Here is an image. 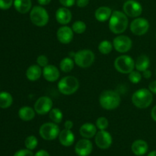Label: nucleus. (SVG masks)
Returning a JSON list of instances; mask_svg holds the SVG:
<instances>
[{
    "instance_id": "1",
    "label": "nucleus",
    "mask_w": 156,
    "mask_h": 156,
    "mask_svg": "<svg viewBox=\"0 0 156 156\" xmlns=\"http://www.w3.org/2000/svg\"><path fill=\"white\" fill-rule=\"evenodd\" d=\"M128 21L127 15L120 11H114L112 12L109 19V28L111 32L116 34H120L127 29Z\"/></svg>"
},
{
    "instance_id": "2",
    "label": "nucleus",
    "mask_w": 156,
    "mask_h": 156,
    "mask_svg": "<svg viewBox=\"0 0 156 156\" xmlns=\"http://www.w3.org/2000/svg\"><path fill=\"white\" fill-rule=\"evenodd\" d=\"M121 98L117 91L106 90L101 94L99 103L102 108L107 111H112L118 108L120 105Z\"/></svg>"
},
{
    "instance_id": "3",
    "label": "nucleus",
    "mask_w": 156,
    "mask_h": 156,
    "mask_svg": "<svg viewBox=\"0 0 156 156\" xmlns=\"http://www.w3.org/2000/svg\"><path fill=\"white\" fill-rule=\"evenodd\" d=\"M132 102L135 107L140 109H146L152 105L153 94L147 88H140L133 94Z\"/></svg>"
},
{
    "instance_id": "4",
    "label": "nucleus",
    "mask_w": 156,
    "mask_h": 156,
    "mask_svg": "<svg viewBox=\"0 0 156 156\" xmlns=\"http://www.w3.org/2000/svg\"><path fill=\"white\" fill-rule=\"evenodd\" d=\"M57 87L61 94L64 95H71L78 91L79 82L75 76H67L59 81Z\"/></svg>"
},
{
    "instance_id": "5",
    "label": "nucleus",
    "mask_w": 156,
    "mask_h": 156,
    "mask_svg": "<svg viewBox=\"0 0 156 156\" xmlns=\"http://www.w3.org/2000/svg\"><path fill=\"white\" fill-rule=\"evenodd\" d=\"M30 19L34 25L44 27L49 21V14L43 6H34L30 12Z\"/></svg>"
},
{
    "instance_id": "6",
    "label": "nucleus",
    "mask_w": 156,
    "mask_h": 156,
    "mask_svg": "<svg viewBox=\"0 0 156 156\" xmlns=\"http://www.w3.org/2000/svg\"><path fill=\"white\" fill-rule=\"evenodd\" d=\"M94 53L90 50H81L75 53V63L81 68H88L94 62Z\"/></svg>"
},
{
    "instance_id": "7",
    "label": "nucleus",
    "mask_w": 156,
    "mask_h": 156,
    "mask_svg": "<svg viewBox=\"0 0 156 156\" xmlns=\"http://www.w3.org/2000/svg\"><path fill=\"white\" fill-rule=\"evenodd\" d=\"M114 68L122 74H129L135 68V61L128 55H121L114 61Z\"/></svg>"
},
{
    "instance_id": "8",
    "label": "nucleus",
    "mask_w": 156,
    "mask_h": 156,
    "mask_svg": "<svg viewBox=\"0 0 156 156\" xmlns=\"http://www.w3.org/2000/svg\"><path fill=\"white\" fill-rule=\"evenodd\" d=\"M60 133L59 126L56 123L51 122V123H45L41 126L39 129V134L42 139L44 140H51L57 138Z\"/></svg>"
},
{
    "instance_id": "9",
    "label": "nucleus",
    "mask_w": 156,
    "mask_h": 156,
    "mask_svg": "<svg viewBox=\"0 0 156 156\" xmlns=\"http://www.w3.org/2000/svg\"><path fill=\"white\" fill-rule=\"evenodd\" d=\"M53 101L50 97L42 96L39 98L34 105V109L39 115H45L50 113L53 108Z\"/></svg>"
},
{
    "instance_id": "10",
    "label": "nucleus",
    "mask_w": 156,
    "mask_h": 156,
    "mask_svg": "<svg viewBox=\"0 0 156 156\" xmlns=\"http://www.w3.org/2000/svg\"><path fill=\"white\" fill-rule=\"evenodd\" d=\"M123 12L130 18H138L143 12V6L136 0H127L123 6Z\"/></svg>"
},
{
    "instance_id": "11",
    "label": "nucleus",
    "mask_w": 156,
    "mask_h": 156,
    "mask_svg": "<svg viewBox=\"0 0 156 156\" xmlns=\"http://www.w3.org/2000/svg\"><path fill=\"white\" fill-rule=\"evenodd\" d=\"M114 48L117 52L120 53H127L132 48L133 42L132 40L125 35H119L117 36L113 41Z\"/></svg>"
},
{
    "instance_id": "12",
    "label": "nucleus",
    "mask_w": 156,
    "mask_h": 156,
    "mask_svg": "<svg viewBox=\"0 0 156 156\" xmlns=\"http://www.w3.org/2000/svg\"><path fill=\"white\" fill-rule=\"evenodd\" d=\"M149 29L148 20L143 18H136L130 24V30L133 34L143 36L146 34Z\"/></svg>"
},
{
    "instance_id": "13",
    "label": "nucleus",
    "mask_w": 156,
    "mask_h": 156,
    "mask_svg": "<svg viewBox=\"0 0 156 156\" xmlns=\"http://www.w3.org/2000/svg\"><path fill=\"white\" fill-rule=\"evenodd\" d=\"M94 141L99 149H108L112 145L113 140L109 132L106 130H100L96 133L94 136Z\"/></svg>"
},
{
    "instance_id": "14",
    "label": "nucleus",
    "mask_w": 156,
    "mask_h": 156,
    "mask_svg": "<svg viewBox=\"0 0 156 156\" xmlns=\"http://www.w3.org/2000/svg\"><path fill=\"white\" fill-rule=\"evenodd\" d=\"M93 149L92 143L88 139L80 140L75 146V152L79 156H88Z\"/></svg>"
},
{
    "instance_id": "15",
    "label": "nucleus",
    "mask_w": 156,
    "mask_h": 156,
    "mask_svg": "<svg viewBox=\"0 0 156 156\" xmlns=\"http://www.w3.org/2000/svg\"><path fill=\"white\" fill-rule=\"evenodd\" d=\"M57 39L61 44H68L72 42L74 37V32L71 27L66 25H63L59 27L56 32Z\"/></svg>"
},
{
    "instance_id": "16",
    "label": "nucleus",
    "mask_w": 156,
    "mask_h": 156,
    "mask_svg": "<svg viewBox=\"0 0 156 156\" xmlns=\"http://www.w3.org/2000/svg\"><path fill=\"white\" fill-rule=\"evenodd\" d=\"M72 18H73V15L71 11L68 8L62 6L56 10V19L59 24L62 25H66L71 22Z\"/></svg>"
},
{
    "instance_id": "17",
    "label": "nucleus",
    "mask_w": 156,
    "mask_h": 156,
    "mask_svg": "<svg viewBox=\"0 0 156 156\" xmlns=\"http://www.w3.org/2000/svg\"><path fill=\"white\" fill-rule=\"evenodd\" d=\"M60 73L59 69L53 65H47V66L44 67L43 69V76L44 79L50 82H56L59 79Z\"/></svg>"
},
{
    "instance_id": "18",
    "label": "nucleus",
    "mask_w": 156,
    "mask_h": 156,
    "mask_svg": "<svg viewBox=\"0 0 156 156\" xmlns=\"http://www.w3.org/2000/svg\"><path fill=\"white\" fill-rule=\"evenodd\" d=\"M58 137L60 144L66 147H69L75 142V135L71 129H62V131H60Z\"/></svg>"
},
{
    "instance_id": "19",
    "label": "nucleus",
    "mask_w": 156,
    "mask_h": 156,
    "mask_svg": "<svg viewBox=\"0 0 156 156\" xmlns=\"http://www.w3.org/2000/svg\"><path fill=\"white\" fill-rule=\"evenodd\" d=\"M149 149L148 143L145 140H137L133 143L131 146V150L137 156L144 155Z\"/></svg>"
},
{
    "instance_id": "20",
    "label": "nucleus",
    "mask_w": 156,
    "mask_h": 156,
    "mask_svg": "<svg viewBox=\"0 0 156 156\" xmlns=\"http://www.w3.org/2000/svg\"><path fill=\"white\" fill-rule=\"evenodd\" d=\"M79 133L83 138L91 139L95 136L97 133V126L93 123H85L82 125L79 129Z\"/></svg>"
},
{
    "instance_id": "21",
    "label": "nucleus",
    "mask_w": 156,
    "mask_h": 156,
    "mask_svg": "<svg viewBox=\"0 0 156 156\" xmlns=\"http://www.w3.org/2000/svg\"><path fill=\"white\" fill-rule=\"evenodd\" d=\"M112 10L111 8L108 6H101L98 9H96L94 12V17L96 20L100 22H105L110 19L111 15H112Z\"/></svg>"
},
{
    "instance_id": "22",
    "label": "nucleus",
    "mask_w": 156,
    "mask_h": 156,
    "mask_svg": "<svg viewBox=\"0 0 156 156\" xmlns=\"http://www.w3.org/2000/svg\"><path fill=\"white\" fill-rule=\"evenodd\" d=\"M43 75V70L38 65H31L26 71V77L29 81L35 82L38 80Z\"/></svg>"
},
{
    "instance_id": "23",
    "label": "nucleus",
    "mask_w": 156,
    "mask_h": 156,
    "mask_svg": "<svg viewBox=\"0 0 156 156\" xmlns=\"http://www.w3.org/2000/svg\"><path fill=\"white\" fill-rule=\"evenodd\" d=\"M36 111L34 109L28 106H24L18 111V117L23 121H30L35 117Z\"/></svg>"
},
{
    "instance_id": "24",
    "label": "nucleus",
    "mask_w": 156,
    "mask_h": 156,
    "mask_svg": "<svg viewBox=\"0 0 156 156\" xmlns=\"http://www.w3.org/2000/svg\"><path fill=\"white\" fill-rule=\"evenodd\" d=\"M14 6L18 12L21 14H26L31 10V0H15Z\"/></svg>"
},
{
    "instance_id": "25",
    "label": "nucleus",
    "mask_w": 156,
    "mask_h": 156,
    "mask_svg": "<svg viewBox=\"0 0 156 156\" xmlns=\"http://www.w3.org/2000/svg\"><path fill=\"white\" fill-rule=\"evenodd\" d=\"M150 66V59L146 55H141L135 62V68L139 72H144L149 69Z\"/></svg>"
},
{
    "instance_id": "26",
    "label": "nucleus",
    "mask_w": 156,
    "mask_h": 156,
    "mask_svg": "<svg viewBox=\"0 0 156 156\" xmlns=\"http://www.w3.org/2000/svg\"><path fill=\"white\" fill-rule=\"evenodd\" d=\"M13 102V98L10 93L2 91L0 93V108L2 109L9 108Z\"/></svg>"
},
{
    "instance_id": "27",
    "label": "nucleus",
    "mask_w": 156,
    "mask_h": 156,
    "mask_svg": "<svg viewBox=\"0 0 156 156\" xmlns=\"http://www.w3.org/2000/svg\"><path fill=\"white\" fill-rule=\"evenodd\" d=\"M75 61L71 57H65L59 62V68L63 73H70L74 68Z\"/></svg>"
},
{
    "instance_id": "28",
    "label": "nucleus",
    "mask_w": 156,
    "mask_h": 156,
    "mask_svg": "<svg viewBox=\"0 0 156 156\" xmlns=\"http://www.w3.org/2000/svg\"><path fill=\"white\" fill-rule=\"evenodd\" d=\"M49 114H50L49 116H50V118L52 120V122L56 123V124L60 123L62 122V118H63V114L59 108H52Z\"/></svg>"
},
{
    "instance_id": "29",
    "label": "nucleus",
    "mask_w": 156,
    "mask_h": 156,
    "mask_svg": "<svg viewBox=\"0 0 156 156\" xmlns=\"http://www.w3.org/2000/svg\"><path fill=\"white\" fill-rule=\"evenodd\" d=\"M114 47L113 44H111L109 41H102L98 45V50L101 54L108 55L112 51V49Z\"/></svg>"
},
{
    "instance_id": "30",
    "label": "nucleus",
    "mask_w": 156,
    "mask_h": 156,
    "mask_svg": "<svg viewBox=\"0 0 156 156\" xmlns=\"http://www.w3.org/2000/svg\"><path fill=\"white\" fill-rule=\"evenodd\" d=\"M86 24L82 21H75L72 26V29H73V32L76 34H83L84 32L86 30Z\"/></svg>"
},
{
    "instance_id": "31",
    "label": "nucleus",
    "mask_w": 156,
    "mask_h": 156,
    "mask_svg": "<svg viewBox=\"0 0 156 156\" xmlns=\"http://www.w3.org/2000/svg\"><path fill=\"white\" fill-rule=\"evenodd\" d=\"M38 144V140L37 139L36 136H29L26 138L25 141H24V145H25V147L27 149H30V150H34V149H36V147L37 146Z\"/></svg>"
},
{
    "instance_id": "32",
    "label": "nucleus",
    "mask_w": 156,
    "mask_h": 156,
    "mask_svg": "<svg viewBox=\"0 0 156 156\" xmlns=\"http://www.w3.org/2000/svg\"><path fill=\"white\" fill-rule=\"evenodd\" d=\"M96 126L100 130H105L109 126V121L105 117H100L97 119L95 123Z\"/></svg>"
},
{
    "instance_id": "33",
    "label": "nucleus",
    "mask_w": 156,
    "mask_h": 156,
    "mask_svg": "<svg viewBox=\"0 0 156 156\" xmlns=\"http://www.w3.org/2000/svg\"><path fill=\"white\" fill-rule=\"evenodd\" d=\"M142 77H143V75L139 71L133 70L130 73H129V80L133 84H138L142 80Z\"/></svg>"
},
{
    "instance_id": "34",
    "label": "nucleus",
    "mask_w": 156,
    "mask_h": 156,
    "mask_svg": "<svg viewBox=\"0 0 156 156\" xmlns=\"http://www.w3.org/2000/svg\"><path fill=\"white\" fill-rule=\"evenodd\" d=\"M49 59L47 58V56L45 55H40L39 56L37 59V63L38 66L41 67V68H44V67L47 66L48 65Z\"/></svg>"
},
{
    "instance_id": "35",
    "label": "nucleus",
    "mask_w": 156,
    "mask_h": 156,
    "mask_svg": "<svg viewBox=\"0 0 156 156\" xmlns=\"http://www.w3.org/2000/svg\"><path fill=\"white\" fill-rule=\"evenodd\" d=\"M14 4L13 0H0V9L7 10Z\"/></svg>"
},
{
    "instance_id": "36",
    "label": "nucleus",
    "mask_w": 156,
    "mask_h": 156,
    "mask_svg": "<svg viewBox=\"0 0 156 156\" xmlns=\"http://www.w3.org/2000/svg\"><path fill=\"white\" fill-rule=\"evenodd\" d=\"M14 156H34V153L30 149H21L14 154Z\"/></svg>"
},
{
    "instance_id": "37",
    "label": "nucleus",
    "mask_w": 156,
    "mask_h": 156,
    "mask_svg": "<svg viewBox=\"0 0 156 156\" xmlns=\"http://www.w3.org/2000/svg\"><path fill=\"white\" fill-rule=\"evenodd\" d=\"M59 2L63 7L69 8L76 4V0H59Z\"/></svg>"
},
{
    "instance_id": "38",
    "label": "nucleus",
    "mask_w": 156,
    "mask_h": 156,
    "mask_svg": "<svg viewBox=\"0 0 156 156\" xmlns=\"http://www.w3.org/2000/svg\"><path fill=\"white\" fill-rule=\"evenodd\" d=\"M76 4L79 8H85L89 4V0H76Z\"/></svg>"
},
{
    "instance_id": "39",
    "label": "nucleus",
    "mask_w": 156,
    "mask_h": 156,
    "mask_svg": "<svg viewBox=\"0 0 156 156\" xmlns=\"http://www.w3.org/2000/svg\"><path fill=\"white\" fill-rule=\"evenodd\" d=\"M149 89L152 94H156V80L151 82L149 85Z\"/></svg>"
},
{
    "instance_id": "40",
    "label": "nucleus",
    "mask_w": 156,
    "mask_h": 156,
    "mask_svg": "<svg viewBox=\"0 0 156 156\" xmlns=\"http://www.w3.org/2000/svg\"><path fill=\"white\" fill-rule=\"evenodd\" d=\"M34 156H50V154L45 150H39L36 152Z\"/></svg>"
},
{
    "instance_id": "41",
    "label": "nucleus",
    "mask_w": 156,
    "mask_h": 156,
    "mask_svg": "<svg viewBox=\"0 0 156 156\" xmlns=\"http://www.w3.org/2000/svg\"><path fill=\"white\" fill-rule=\"evenodd\" d=\"M143 76L146 79H150L151 76H152V72L149 69H146V71L143 72Z\"/></svg>"
},
{
    "instance_id": "42",
    "label": "nucleus",
    "mask_w": 156,
    "mask_h": 156,
    "mask_svg": "<svg viewBox=\"0 0 156 156\" xmlns=\"http://www.w3.org/2000/svg\"><path fill=\"white\" fill-rule=\"evenodd\" d=\"M64 126H65V129H71L73 127V123L71 120H66L64 123Z\"/></svg>"
},
{
    "instance_id": "43",
    "label": "nucleus",
    "mask_w": 156,
    "mask_h": 156,
    "mask_svg": "<svg viewBox=\"0 0 156 156\" xmlns=\"http://www.w3.org/2000/svg\"><path fill=\"white\" fill-rule=\"evenodd\" d=\"M50 2H51V0H37V2L41 6L47 5L50 4Z\"/></svg>"
},
{
    "instance_id": "44",
    "label": "nucleus",
    "mask_w": 156,
    "mask_h": 156,
    "mask_svg": "<svg viewBox=\"0 0 156 156\" xmlns=\"http://www.w3.org/2000/svg\"><path fill=\"white\" fill-rule=\"evenodd\" d=\"M151 117H152V120L156 122V105L155 107H153V108L152 109V111H151Z\"/></svg>"
},
{
    "instance_id": "45",
    "label": "nucleus",
    "mask_w": 156,
    "mask_h": 156,
    "mask_svg": "<svg viewBox=\"0 0 156 156\" xmlns=\"http://www.w3.org/2000/svg\"><path fill=\"white\" fill-rule=\"evenodd\" d=\"M147 156H156V150L152 151L151 152H149Z\"/></svg>"
},
{
    "instance_id": "46",
    "label": "nucleus",
    "mask_w": 156,
    "mask_h": 156,
    "mask_svg": "<svg viewBox=\"0 0 156 156\" xmlns=\"http://www.w3.org/2000/svg\"><path fill=\"white\" fill-rule=\"evenodd\" d=\"M155 38H156V34H155Z\"/></svg>"
},
{
    "instance_id": "47",
    "label": "nucleus",
    "mask_w": 156,
    "mask_h": 156,
    "mask_svg": "<svg viewBox=\"0 0 156 156\" xmlns=\"http://www.w3.org/2000/svg\"><path fill=\"white\" fill-rule=\"evenodd\" d=\"M155 73H156V70H155Z\"/></svg>"
}]
</instances>
